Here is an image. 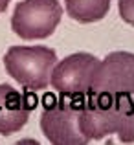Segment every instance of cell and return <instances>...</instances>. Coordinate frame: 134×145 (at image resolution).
<instances>
[{
    "label": "cell",
    "mask_w": 134,
    "mask_h": 145,
    "mask_svg": "<svg viewBox=\"0 0 134 145\" xmlns=\"http://www.w3.org/2000/svg\"><path fill=\"white\" fill-rule=\"evenodd\" d=\"M57 63L55 50L48 46H11L4 55L6 72L28 90H46Z\"/></svg>",
    "instance_id": "2"
},
{
    "label": "cell",
    "mask_w": 134,
    "mask_h": 145,
    "mask_svg": "<svg viewBox=\"0 0 134 145\" xmlns=\"http://www.w3.org/2000/svg\"><path fill=\"white\" fill-rule=\"evenodd\" d=\"M64 4L68 15L81 24L101 20L110 9V0H64Z\"/></svg>",
    "instance_id": "8"
},
{
    "label": "cell",
    "mask_w": 134,
    "mask_h": 145,
    "mask_svg": "<svg viewBox=\"0 0 134 145\" xmlns=\"http://www.w3.org/2000/svg\"><path fill=\"white\" fill-rule=\"evenodd\" d=\"M90 92L134 94V53L112 52L99 61Z\"/></svg>",
    "instance_id": "6"
},
{
    "label": "cell",
    "mask_w": 134,
    "mask_h": 145,
    "mask_svg": "<svg viewBox=\"0 0 134 145\" xmlns=\"http://www.w3.org/2000/svg\"><path fill=\"white\" fill-rule=\"evenodd\" d=\"M61 17L59 0H20L11 17V29L26 40L46 39L55 31Z\"/></svg>",
    "instance_id": "4"
},
{
    "label": "cell",
    "mask_w": 134,
    "mask_h": 145,
    "mask_svg": "<svg viewBox=\"0 0 134 145\" xmlns=\"http://www.w3.org/2000/svg\"><path fill=\"white\" fill-rule=\"evenodd\" d=\"M79 112H81V97L61 96L57 101L46 105L41 116V129L48 142L53 145L90 143L79 127Z\"/></svg>",
    "instance_id": "3"
},
{
    "label": "cell",
    "mask_w": 134,
    "mask_h": 145,
    "mask_svg": "<svg viewBox=\"0 0 134 145\" xmlns=\"http://www.w3.org/2000/svg\"><path fill=\"white\" fill-rule=\"evenodd\" d=\"M97 66L99 59L92 53H72L55 63L50 75V83L61 96L83 97L90 92Z\"/></svg>",
    "instance_id": "5"
},
{
    "label": "cell",
    "mask_w": 134,
    "mask_h": 145,
    "mask_svg": "<svg viewBox=\"0 0 134 145\" xmlns=\"http://www.w3.org/2000/svg\"><path fill=\"white\" fill-rule=\"evenodd\" d=\"M79 127L88 142L118 134L121 143H132L134 94L88 92L81 97Z\"/></svg>",
    "instance_id": "1"
},
{
    "label": "cell",
    "mask_w": 134,
    "mask_h": 145,
    "mask_svg": "<svg viewBox=\"0 0 134 145\" xmlns=\"http://www.w3.org/2000/svg\"><path fill=\"white\" fill-rule=\"evenodd\" d=\"M11 0H0V13H4V11L7 9V6H9Z\"/></svg>",
    "instance_id": "10"
},
{
    "label": "cell",
    "mask_w": 134,
    "mask_h": 145,
    "mask_svg": "<svg viewBox=\"0 0 134 145\" xmlns=\"http://www.w3.org/2000/svg\"><path fill=\"white\" fill-rule=\"evenodd\" d=\"M28 99L7 83H0V134L11 136L22 131L29 120Z\"/></svg>",
    "instance_id": "7"
},
{
    "label": "cell",
    "mask_w": 134,
    "mask_h": 145,
    "mask_svg": "<svg viewBox=\"0 0 134 145\" xmlns=\"http://www.w3.org/2000/svg\"><path fill=\"white\" fill-rule=\"evenodd\" d=\"M118 9H120V17L127 24L134 26V0H118Z\"/></svg>",
    "instance_id": "9"
}]
</instances>
